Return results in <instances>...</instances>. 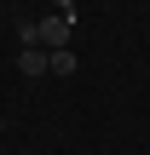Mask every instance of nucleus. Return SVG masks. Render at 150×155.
I'll list each match as a JSON object with an SVG mask.
<instances>
[{"label": "nucleus", "mask_w": 150, "mask_h": 155, "mask_svg": "<svg viewBox=\"0 0 150 155\" xmlns=\"http://www.w3.org/2000/svg\"><path fill=\"white\" fill-rule=\"evenodd\" d=\"M35 40H40V46H52V52H64V40H69V12L40 17V23H35Z\"/></svg>", "instance_id": "f257e3e1"}, {"label": "nucleus", "mask_w": 150, "mask_h": 155, "mask_svg": "<svg viewBox=\"0 0 150 155\" xmlns=\"http://www.w3.org/2000/svg\"><path fill=\"white\" fill-rule=\"evenodd\" d=\"M0 132H6V121H0Z\"/></svg>", "instance_id": "20e7f679"}, {"label": "nucleus", "mask_w": 150, "mask_h": 155, "mask_svg": "<svg viewBox=\"0 0 150 155\" xmlns=\"http://www.w3.org/2000/svg\"><path fill=\"white\" fill-rule=\"evenodd\" d=\"M46 69L52 75H75V52L64 46V52H46Z\"/></svg>", "instance_id": "7ed1b4c3"}, {"label": "nucleus", "mask_w": 150, "mask_h": 155, "mask_svg": "<svg viewBox=\"0 0 150 155\" xmlns=\"http://www.w3.org/2000/svg\"><path fill=\"white\" fill-rule=\"evenodd\" d=\"M17 75H29V81L52 75V69H46V52H40V46H23V52H17Z\"/></svg>", "instance_id": "f03ea898"}]
</instances>
